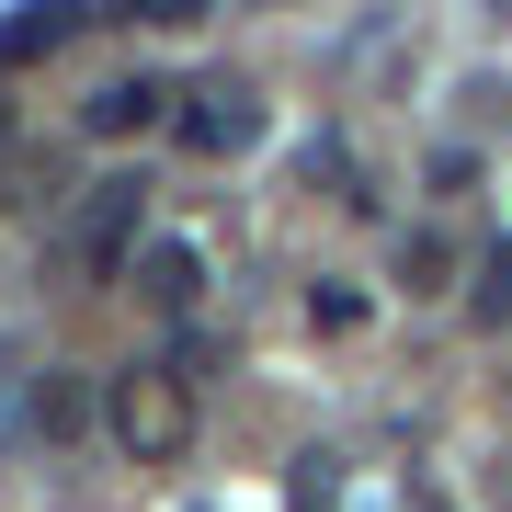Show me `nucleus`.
<instances>
[{"label":"nucleus","instance_id":"1","mask_svg":"<svg viewBox=\"0 0 512 512\" xmlns=\"http://www.w3.org/2000/svg\"><path fill=\"white\" fill-rule=\"evenodd\" d=\"M137 251H148V183L137 171H103V183L80 194L69 239H57V262H69L80 285H114V274H137Z\"/></svg>","mask_w":512,"mask_h":512},{"label":"nucleus","instance_id":"2","mask_svg":"<svg viewBox=\"0 0 512 512\" xmlns=\"http://www.w3.org/2000/svg\"><path fill=\"white\" fill-rule=\"evenodd\" d=\"M103 421H114V444H126L137 467H171L194 444V376H171V365H126L103 387Z\"/></svg>","mask_w":512,"mask_h":512},{"label":"nucleus","instance_id":"3","mask_svg":"<svg viewBox=\"0 0 512 512\" xmlns=\"http://www.w3.org/2000/svg\"><path fill=\"white\" fill-rule=\"evenodd\" d=\"M160 114H171V80L160 69H126V80H103V92L80 103V126H92V137H148Z\"/></svg>","mask_w":512,"mask_h":512},{"label":"nucleus","instance_id":"4","mask_svg":"<svg viewBox=\"0 0 512 512\" xmlns=\"http://www.w3.org/2000/svg\"><path fill=\"white\" fill-rule=\"evenodd\" d=\"M251 137H262V103L239 92V80H205L194 114H183V148H205V160H217V148H251Z\"/></svg>","mask_w":512,"mask_h":512},{"label":"nucleus","instance_id":"5","mask_svg":"<svg viewBox=\"0 0 512 512\" xmlns=\"http://www.w3.org/2000/svg\"><path fill=\"white\" fill-rule=\"evenodd\" d=\"M80 421H92V387H80L69 365H35V376H23V433H35V444H69Z\"/></svg>","mask_w":512,"mask_h":512},{"label":"nucleus","instance_id":"6","mask_svg":"<svg viewBox=\"0 0 512 512\" xmlns=\"http://www.w3.org/2000/svg\"><path fill=\"white\" fill-rule=\"evenodd\" d=\"M137 296L194 308V296H205V251H194V239H148V251H137Z\"/></svg>","mask_w":512,"mask_h":512},{"label":"nucleus","instance_id":"7","mask_svg":"<svg viewBox=\"0 0 512 512\" xmlns=\"http://www.w3.org/2000/svg\"><path fill=\"white\" fill-rule=\"evenodd\" d=\"M467 319L478 330H512V239H490V251L467 262Z\"/></svg>","mask_w":512,"mask_h":512},{"label":"nucleus","instance_id":"8","mask_svg":"<svg viewBox=\"0 0 512 512\" xmlns=\"http://www.w3.org/2000/svg\"><path fill=\"white\" fill-rule=\"evenodd\" d=\"M80 23H92V12H57V0H46V12H23V23H0V69H23V57H46V46H69Z\"/></svg>","mask_w":512,"mask_h":512},{"label":"nucleus","instance_id":"9","mask_svg":"<svg viewBox=\"0 0 512 512\" xmlns=\"http://www.w3.org/2000/svg\"><path fill=\"white\" fill-rule=\"evenodd\" d=\"M399 285H410V296H433V285H456V239H433V228H410V239H399Z\"/></svg>","mask_w":512,"mask_h":512},{"label":"nucleus","instance_id":"10","mask_svg":"<svg viewBox=\"0 0 512 512\" xmlns=\"http://www.w3.org/2000/svg\"><path fill=\"white\" fill-rule=\"evenodd\" d=\"M308 330L353 342V330H365V296H353V285H308Z\"/></svg>","mask_w":512,"mask_h":512},{"label":"nucleus","instance_id":"11","mask_svg":"<svg viewBox=\"0 0 512 512\" xmlns=\"http://www.w3.org/2000/svg\"><path fill=\"white\" fill-rule=\"evenodd\" d=\"M296 512H330V501H342V478H330V456H296V490H285Z\"/></svg>","mask_w":512,"mask_h":512},{"label":"nucleus","instance_id":"12","mask_svg":"<svg viewBox=\"0 0 512 512\" xmlns=\"http://www.w3.org/2000/svg\"><path fill=\"white\" fill-rule=\"evenodd\" d=\"M421 512H444V501H421Z\"/></svg>","mask_w":512,"mask_h":512},{"label":"nucleus","instance_id":"13","mask_svg":"<svg viewBox=\"0 0 512 512\" xmlns=\"http://www.w3.org/2000/svg\"><path fill=\"white\" fill-rule=\"evenodd\" d=\"M0 126H12V114H0Z\"/></svg>","mask_w":512,"mask_h":512}]
</instances>
